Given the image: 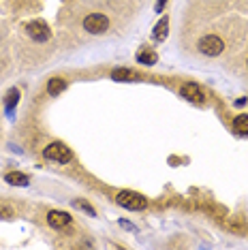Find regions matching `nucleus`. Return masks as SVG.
I'll use <instances>...</instances> for the list:
<instances>
[{
  "label": "nucleus",
  "instance_id": "3",
  "mask_svg": "<svg viewBox=\"0 0 248 250\" xmlns=\"http://www.w3.org/2000/svg\"><path fill=\"white\" fill-rule=\"evenodd\" d=\"M197 47H199V52L204 56H218V54H223L225 43H223V39H218L216 35H206L199 39Z\"/></svg>",
  "mask_w": 248,
  "mask_h": 250
},
{
  "label": "nucleus",
  "instance_id": "15",
  "mask_svg": "<svg viewBox=\"0 0 248 250\" xmlns=\"http://www.w3.org/2000/svg\"><path fill=\"white\" fill-rule=\"evenodd\" d=\"M75 206H77V208H82V209H83V212H88L90 216H94V214H97V212H94V209H92V208H90V206H86V203H83V201H82V199H77V201H75Z\"/></svg>",
  "mask_w": 248,
  "mask_h": 250
},
{
  "label": "nucleus",
  "instance_id": "2",
  "mask_svg": "<svg viewBox=\"0 0 248 250\" xmlns=\"http://www.w3.org/2000/svg\"><path fill=\"white\" fill-rule=\"evenodd\" d=\"M116 201H118V206L133 209V212L145 209V206H148V199H145L144 195H139V192H133V190H122L120 195L116 197Z\"/></svg>",
  "mask_w": 248,
  "mask_h": 250
},
{
  "label": "nucleus",
  "instance_id": "16",
  "mask_svg": "<svg viewBox=\"0 0 248 250\" xmlns=\"http://www.w3.org/2000/svg\"><path fill=\"white\" fill-rule=\"evenodd\" d=\"M165 2H167V0H159V2H156V11H163V7H165Z\"/></svg>",
  "mask_w": 248,
  "mask_h": 250
},
{
  "label": "nucleus",
  "instance_id": "11",
  "mask_svg": "<svg viewBox=\"0 0 248 250\" xmlns=\"http://www.w3.org/2000/svg\"><path fill=\"white\" fill-rule=\"evenodd\" d=\"M233 130L238 135H246V137H248V116H246V113H244V116H235Z\"/></svg>",
  "mask_w": 248,
  "mask_h": 250
},
{
  "label": "nucleus",
  "instance_id": "10",
  "mask_svg": "<svg viewBox=\"0 0 248 250\" xmlns=\"http://www.w3.org/2000/svg\"><path fill=\"white\" fill-rule=\"evenodd\" d=\"M111 79H114V82H135V79H139V77H137V73H133L128 69H116L111 73Z\"/></svg>",
  "mask_w": 248,
  "mask_h": 250
},
{
  "label": "nucleus",
  "instance_id": "8",
  "mask_svg": "<svg viewBox=\"0 0 248 250\" xmlns=\"http://www.w3.org/2000/svg\"><path fill=\"white\" fill-rule=\"evenodd\" d=\"M4 182L7 184H13V186H28V175L26 173H20V171H11V173H7L4 175Z\"/></svg>",
  "mask_w": 248,
  "mask_h": 250
},
{
  "label": "nucleus",
  "instance_id": "1",
  "mask_svg": "<svg viewBox=\"0 0 248 250\" xmlns=\"http://www.w3.org/2000/svg\"><path fill=\"white\" fill-rule=\"evenodd\" d=\"M43 156L47 158V161H52V163L64 165V163H71L73 152H71L64 144H62V141H54V144H49V146L43 150Z\"/></svg>",
  "mask_w": 248,
  "mask_h": 250
},
{
  "label": "nucleus",
  "instance_id": "9",
  "mask_svg": "<svg viewBox=\"0 0 248 250\" xmlns=\"http://www.w3.org/2000/svg\"><path fill=\"white\" fill-rule=\"evenodd\" d=\"M64 90H66V82L62 77H54L47 82V92L52 96H58L60 92H64Z\"/></svg>",
  "mask_w": 248,
  "mask_h": 250
},
{
  "label": "nucleus",
  "instance_id": "6",
  "mask_svg": "<svg viewBox=\"0 0 248 250\" xmlns=\"http://www.w3.org/2000/svg\"><path fill=\"white\" fill-rule=\"evenodd\" d=\"M47 223H49V227H54V229H64V227L71 225V216L66 212H60V209H52V212L47 214Z\"/></svg>",
  "mask_w": 248,
  "mask_h": 250
},
{
  "label": "nucleus",
  "instance_id": "12",
  "mask_svg": "<svg viewBox=\"0 0 248 250\" xmlns=\"http://www.w3.org/2000/svg\"><path fill=\"white\" fill-rule=\"evenodd\" d=\"M167 28H169V18H163L159 24L154 26V39L156 41H165L167 39Z\"/></svg>",
  "mask_w": 248,
  "mask_h": 250
},
{
  "label": "nucleus",
  "instance_id": "13",
  "mask_svg": "<svg viewBox=\"0 0 248 250\" xmlns=\"http://www.w3.org/2000/svg\"><path fill=\"white\" fill-rule=\"evenodd\" d=\"M18 99H20V90H18V88H11L9 99H7V111H9V113H13L15 105H18Z\"/></svg>",
  "mask_w": 248,
  "mask_h": 250
},
{
  "label": "nucleus",
  "instance_id": "7",
  "mask_svg": "<svg viewBox=\"0 0 248 250\" xmlns=\"http://www.w3.org/2000/svg\"><path fill=\"white\" fill-rule=\"evenodd\" d=\"M180 94L184 96V99H188V101H197V103H199L201 99H204V94H201V88L197 86V83H184L182 88H180Z\"/></svg>",
  "mask_w": 248,
  "mask_h": 250
},
{
  "label": "nucleus",
  "instance_id": "5",
  "mask_svg": "<svg viewBox=\"0 0 248 250\" xmlns=\"http://www.w3.org/2000/svg\"><path fill=\"white\" fill-rule=\"evenodd\" d=\"M26 32H28V37H30L32 41H37V43H45V41L52 39V30H49L47 24L41 21V20L30 21V24L26 26Z\"/></svg>",
  "mask_w": 248,
  "mask_h": 250
},
{
  "label": "nucleus",
  "instance_id": "14",
  "mask_svg": "<svg viewBox=\"0 0 248 250\" xmlns=\"http://www.w3.org/2000/svg\"><path fill=\"white\" fill-rule=\"evenodd\" d=\"M137 62H142V64H156V54H152V52H139L137 54Z\"/></svg>",
  "mask_w": 248,
  "mask_h": 250
},
{
  "label": "nucleus",
  "instance_id": "4",
  "mask_svg": "<svg viewBox=\"0 0 248 250\" xmlns=\"http://www.w3.org/2000/svg\"><path fill=\"white\" fill-rule=\"evenodd\" d=\"M107 28H109V20L103 13H90L83 20V30H88L90 35H103Z\"/></svg>",
  "mask_w": 248,
  "mask_h": 250
}]
</instances>
